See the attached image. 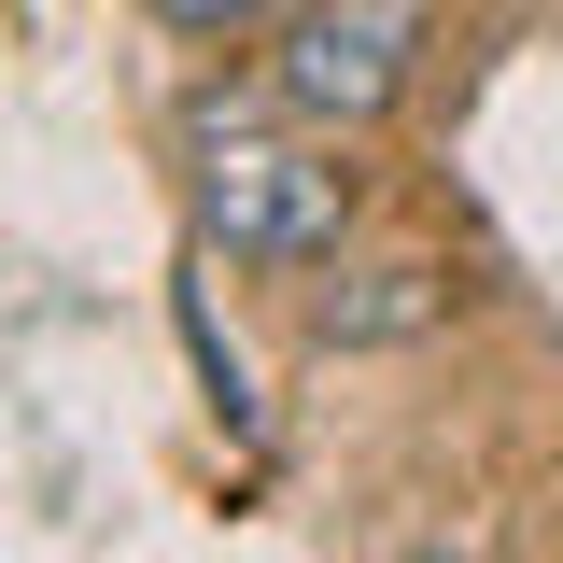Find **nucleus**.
I'll return each mask as SVG.
<instances>
[{
	"label": "nucleus",
	"mask_w": 563,
	"mask_h": 563,
	"mask_svg": "<svg viewBox=\"0 0 563 563\" xmlns=\"http://www.w3.org/2000/svg\"><path fill=\"white\" fill-rule=\"evenodd\" d=\"M198 225L254 268H324L352 240V169L324 141H268V128H211L198 141Z\"/></svg>",
	"instance_id": "nucleus-1"
},
{
	"label": "nucleus",
	"mask_w": 563,
	"mask_h": 563,
	"mask_svg": "<svg viewBox=\"0 0 563 563\" xmlns=\"http://www.w3.org/2000/svg\"><path fill=\"white\" fill-rule=\"evenodd\" d=\"M422 70V14L409 0H296L282 14V57H268V99L296 113V128H380L395 99H409Z\"/></svg>",
	"instance_id": "nucleus-2"
},
{
	"label": "nucleus",
	"mask_w": 563,
	"mask_h": 563,
	"mask_svg": "<svg viewBox=\"0 0 563 563\" xmlns=\"http://www.w3.org/2000/svg\"><path fill=\"white\" fill-rule=\"evenodd\" d=\"M437 310H451L437 268H352V282L310 296V339H324V352H380V339H422Z\"/></svg>",
	"instance_id": "nucleus-3"
},
{
	"label": "nucleus",
	"mask_w": 563,
	"mask_h": 563,
	"mask_svg": "<svg viewBox=\"0 0 563 563\" xmlns=\"http://www.w3.org/2000/svg\"><path fill=\"white\" fill-rule=\"evenodd\" d=\"M155 14H169L184 43H240V29H282L296 0H155Z\"/></svg>",
	"instance_id": "nucleus-4"
}]
</instances>
